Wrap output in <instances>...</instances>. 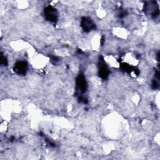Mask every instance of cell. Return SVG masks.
Instances as JSON below:
<instances>
[{
	"mask_svg": "<svg viewBox=\"0 0 160 160\" xmlns=\"http://www.w3.org/2000/svg\"><path fill=\"white\" fill-rule=\"evenodd\" d=\"M78 101H79V102L83 103V104H87L88 102V99L82 95H79L78 96Z\"/></svg>",
	"mask_w": 160,
	"mask_h": 160,
	"instance_id": "cell-7",
	"label": "cell"
},
{
	"mask_svg": "<svg viewBox=\"0 0 160 160\" xmlns=\"http://www.w3.org/2000/svg\"><path fill=\"white\" fill-rule=\"evenodd\" d=\"M151 86H152V89H158V88H159V85L158 82L156 80H153L152 82V85H151Z\"/></svg>",
	"mask_w": 160,
	"mask_h": 160,
	"instance_id": "cell-9",
	"label": "cell"
},
{
	"mask_svg": "<svg viewBox=\"0 0 160 160\" xmlns=\"http://www.w3.org/2000/svg\"><path fill=\"white\" fill-rule=\"evenodd\" d=\"M81 26L84 31L89 32L96 29V25L92 20L88 17H82L81 20Z\"/></svg>",
	"mask_w": 160,
	"mask_h": 160,
	"instance_id": "cell-4",
	"label": "cell"
},
{
	"mask_svg": "<svg viewBox=\"0 0 160 160\" xmlns=\"http://www.w3.org/2000/svg\"><path fill=\"white\" fill-rule=\"evenodd\" d=\"M1 64L3 66L8 65V60L5 56H4L2 54L1 55Z\"/></svg>",
	"mask_w": 160,
	"mask_h": 160,
	"instance_id": "cell-8",
	"label": "cell"
},
{
	"mask_svg": "<svg viewBox=\"0 0 160 160\" xmlns=\"http://www.w3.org/2000/svg\"><path fill=\"white\" fill-rule=\"evenodd\" d=\"M76 94H78L79 96L80 95V93H84L86 91L88 84L86 78L82 74H79L76 78Z\"/></svg>",
	"mask_w": 160,
	"mask_h": 160,
	"instance_id": "cell-1",
	"label": "cell"
},
{
	"mask_svg": "<svg viewBox=\"0 0 160 160\" xmlns=\"http://www.w3.org/2000/svg\"><path fill=\"white\" fill-rule=\"evenodd\" d=\"M44 16L46 19L51 22H56L58 18V11L51 6H48L45 8L44 11Z\"/></svg>",
	"mask_w": 160,
	"mask_h": 160,
	"instance_id": "cell-2",
	"label": "cell"
},
{
	"mask_svg": "<svg viewBox=\"0 0 160 160\" xmlns=\"http://www.w3.org/2000/svg\"><path fill=\"white\" fill-rule=\"evenodd\" d=\"M28 69V64L25 61H20L16 62L14 66V71L19 75H25Z\"/></svg>",
	"mask_w": 160,
	"mask_h": 160,
	"instance_id": "cell-5",
	"label": "cell"
},
{
	"mask_svg": "<svg viewBox=\"0 0 160 160\" xmlns=\"http://www.w3.org/2000/svg\"><path fill=\"white\" fill-rule=\"evenodd\" d=\"M109 71L107 67V66L105 64V62L104 61L103 57L101 56L99 57V71H98V74L99 77L105 80L109 76Z\"/></svg>",
	"mask_w": 160,
	"mask_h": 160,
	"instance_id": "cell-3",
	"label": "cell"
},
{
	"mask_svg": "<svg viewBox=\"0 0 160 160\" xmlns=\"http://www.w3.org/2000/svg\"><path fill=\"white\" fill-rule=\"evenodd\" d=\"M50 59H51V62H53V63H56V62H57L59 61L58 58L56 56H50Z\"/></svg>",
	"mask_w": 160,
	"mask_h": 160,
	"instance_id": "cell-10",
	"label": "cell"
},
{
	"mask_svg": "<svg viewBox=\"0 0 160 160\" xmlns=\"http://www.w3.org/2000/svg\"><path fill=\"white\" fill-rule=\"evenodd\" d=\"M120 66H121V68L123 71H124L125 72H126L128 73H131L132 71H134V73H136L137 75L139 74V72L138 69H136V68H134L133 66H131L129 64H128L126 63L123 62V63L121 64Z\"/></svg>",
	"mask_w": 160,
	"mask_h": 160,
	"instance_id": "cell-6",
	"label": "cell"
}]
</instances>
